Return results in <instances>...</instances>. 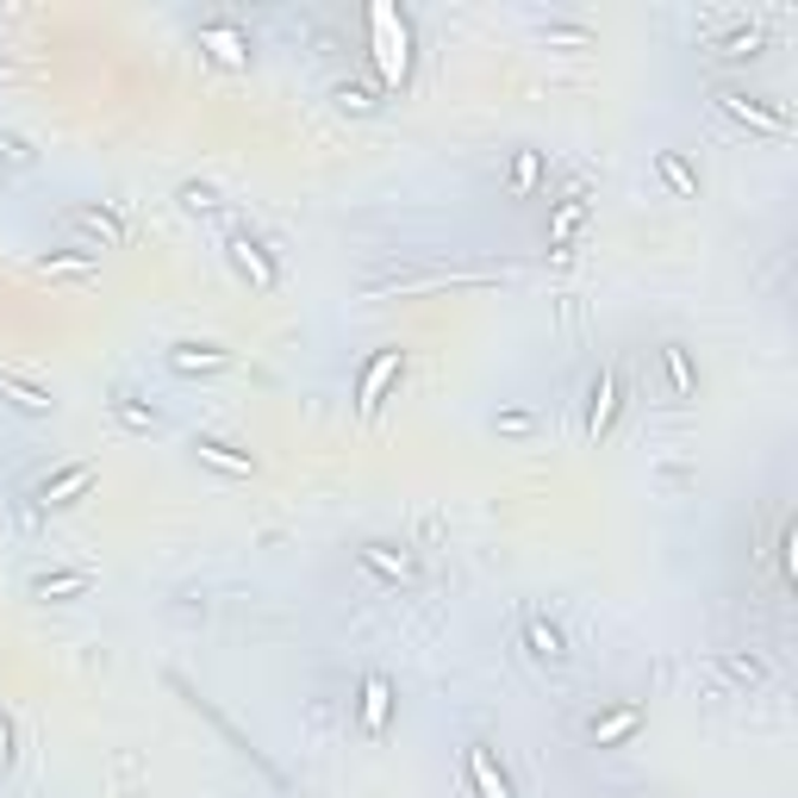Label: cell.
<instances>
[{
  "label": "cell",
  "instance_id": "obj_29",
  "mask_svg": "<svg viewBox=\"0 0 798 798\" xmlns=\"http://www.w3.org/2000/svg\"><path fill=\"white\" fill-rule=\"evenodd\" d=\"M530 424H537V419H530V412H499V430H512V437H524Z\"/></svg>",
  "mask_w": 798,
  "mask_h": 798
},
{
  "label": "cell",
  "instance_id": "obj_21",
  "mask_svg": "<svg viewBox=\"0 0 798 798\" xmlns=\"http://www.w3.org/2000/svg\"><path fill=\"white\" fill-rule=\"evenodd\" d=\"M100 256L94 249H81V256H38V274H94Z\"/></svg>",
  "mask_w": 798,
  "mask_h": 798
},
{
  "label": "cell",
  "instance_id": "obj_15",
  "mask_svg": "<svg viewBox=\"0 0 798 798\" xmlns=\"http://www.w3.org/2000/svg\"><path fill=\"white\" fill-rule=\"evenodd\" d=\"M711 50L730 56V63H743V56H761V50H768V31H761V25H730V31L711 38Z\"/></svg>",
  "mask_w": 798,
  "mask_h": 798
},
{
  "label": "cell",
  "instance_id": "obj_1",
  "mask_svg": "<svg viewBox=\"0 0 798 798\" xmlns=\"http://www.w3.org/2000/svg\"><path fill=\"white\" fill-rule=\"evenodd\" d=\"M369 38H374V69H381V81L399 88L406 69H412V25H406V13L387 7V0H374L369 7Z\"/></svg>",
  "mask_w": 798,
  "mask_h": 798
},
{
  "label": "cell",
  "instance_id": "obj_14",
  "mask_svg": "<svg viewBox=\"0 0 798 798\" xmlns=\"http://www.w3.org/2000/svg\"><path fill=\"white\" fill-rule=\"evenodd\" d=\"M362 568H374L381 580H412L419 562H412L406 549H394V543H362Z\"/></svg>",
  "mask_w": 798,
  "mask_h": 798
},
{
  "label": "cell",
  "instance_id": "obj_18",
  "mask_svg": "<svg viewBox=\"0 0 798 798\" xmlns=\"http://www.w3.org/2000/svg\"><path fill=\"white\" fill-rule=\"evenodd\" d=\"M661 369H668V387L680 399L698 394V374H693V362H686V349H680V344H661Z\"/></svg>",
  "mask_w": 798,
  "mask_h": 798
},
{
  "label": "cell",
  "instance_id": "obj_13",
  "mask_svg": "<svg viewBox=\"0 0 798 798\" xmlns=\"http://www.w3.org/2000/svg\"><path fill=\"white\" fill-rule=\"evenodd\" d=\"M612 412H618V374L605 369L593 381V406H587V437H593V443L612 430Z\"/></svg>",
  "mask_w": 798,
  "mask_h": 798
},
{
  "label": "cell",
  "instance_id": "obj_3",
  "mask_svg": "<svg viewBox=\"0 0 798 798\" xmlns=\"http://www.w3.org/2000/svg\"><path fill=\"white\" fill-rule=\"evenodd\" d=\"M718 106H723V119L748 125V131H773V138H786V131H793V119H786L780 106H761L755 94H730V88H723Z\"/></svg>",
  "mask_w": 798,
  "mask_h": 798
},
{
  "label": "cell",
  "instance_id": "obj_4",
  "mask_svg": "<svg viewBox=\"0 0 798 798\" xmlns=\"http://www.w3.org/2000/svg\"><path fill=\"white\" fill-rule=\"evenodd\" d=\"M462 773H468V786L480 798H512V780H505V768L493 761V748L487 743H468V755H462Z\"/></svg>",
  "mask_w": 798,
  "mask_h": 798
},
{
  "label": "cell",
  "instance_id": "obj_8",
  "mask_svg": "<svg viewBox=\"0 0 798 798\" xmlns=\"http://www.w3.org/2000/svg\"><path fill=\"white\" fill-rule=\"evenodd\" d=\"M0 399H7L13 412H25V419H50V412H56L50 387H31V381H20V374H0Z\"/></svg>",
  "mask_w": 798,
  "mask_h": 798
},
{
  "label": "cell",
  "instance_id": "obj_10",
  "mask_svg": "<svg viewBox=\"0 0 798 798\" xmlns=\"http://www.w3.org/2000/svg\"><path fill=\"white\" fill-rule=\"evenodd\" d=\"M387 718H394V686H387V673H369V680H362V730L381 736Z\"/></svg>",
  "mask_w": 798,
  "mask_h": 798
},
{
  "label": "cell",
  "instance_id": "obj_26",
  "mask_svg": "<svg viewBox=\"0 0 798 798\" xmlns=\"http://www.w3.org/2000/svg\"><path fill=\"white\" fill-rule=\"evenodd\" d=\"M512 188H518V194H530V188H537V156H530V150H518V156H512Z\"/></svg>",
  "mask_w": 798,
  "mask_h": 798
},
{
  "label": "cell",
  "instance_id": "obj_27",
  "mask_svg": "<svg viewBox=\"0 0 798 798\" xmlns=\"http://www.w3.org/2000/svg\"><path fill=\"white\" fill-rule=\"evenodd\" d=\"M181 206H188V213H213V206H219V194H213L206 181H188V188H181Z\"/></svg>",
  "mask_w": 798,
  "mask_h": 798
},
{
  "label": "cell",
  "instance_id": "obj_2",
  "mask_svg": "<svg viewBox=\"0 0 798 798\" xmlns=\"http://www.w3.org/2000/svg\"><path fill=\"white\" fill-rule=\"evenodd\" d=\"M399 369H406V349H374L369 362H362V381H356V406H362V419H374L381 412V399H387V387L399 381Z\"/></svg>",
  "mask_w": 798,
  "mask_h": 798
},
{
  "label": "cell",
  "instance_id": "obj_7",
  "mask_svg": "<svg viewBox=\"0 0 798 798\" xmlns=\"http://www.w3.org/2000/svg\"><path fill=\"white\" fill-rule=\"evenodd\" d=\"M69 224H75V231H88V237L106 244V249L125 244V219H119V213H106V206H69Z\"/></svg>",
  "mask_w": 798,
  "mask_h": 798
},
{
  "label": "cell",
  "instance_id": "obj_6",
  "mask_svg": "<svg viewBox=\"0 0 798 798\" xmlns=\"http://www.w3.org/2000/svg\"><path fill=\"white\" fill-rule=\"evenodd\" d=\"M224 249H231V269L249 274L256 287H274V281H281V269H274L269 256H262V244H256V237H244V231H237V237H231Z\"/></svg>",
  "mask_w": 798,
  "mask_h": 798
},
{
  "label": "cell",
  "instance_id": "obj_12",
  "mask_svg": "<svg viewBox=\"0 0 798 798\" xmlns=\"http://www.w3.org/2000/svg\"><path fill=\"white\" fill-rule=\"evenodd\" d=\"M194 455L206 462V468H219V474H256V455H244V449H231V443H219V437H194Z\"/></svg>",
  "mask_w": 798,
  "mask_h": 798
},
{
  "label": "cell",
  "instance_id": "obj_9",
  "mask_svg": "<svg viewBox=\"0 0 798 798\" xmlns=\"http://www.w3.org/2000/svg\"><path fill=\"white\" fill-rule=\"evenodd\" d=\"M200 44L213 50L224 69H244L249 63V38L237 31V25H200Z\"/></svg>",
  "mask_w": 798,
  "mask_h": 798
},
{
  "label": "cell",
  "instance_id": "obj_24",
  "mask_svg": "<svg viewBox=\"0 0 798 798\" xmlns=\"http://www.w3.org/2000/svg\"><path fill=\"white\" fill-rule=\"evenodd\" d=\"M718 668L730 673V680H743V686H761V680H768V668H761L755 655H718Z\"/></svg>",
  "mask_w": 798,
  "mask_h": 798
},
{
  "label": "cell",
  "instance_id": "obj_11",
  "mask_svg": "<svg viewBox=\"0 0 798 798\" xmlns=\"http://www.w3.org/2000/svg\"><path fill=\"white\" fill-rule=\"evenodd\" d=\"M224 362H231V349H219V344H175L169 349L175 374H219Z\"/></svg>",
  "mask_w": 798,
  "mask_h": 798
},
{
  "label": "cell",
  "instance_id": "obj_16",
  "mask_svg": "<svg viewBox=\"0 0 798 798\" xmlns=\"http://www.w3.org/2000/svg\"><path fill=\"white\" fill-rule=\"evenodd\" d=\"M88 587H94V574H81V568L38 574V580H31V598H75V593H88Z\"/></svg>",
  "mask_w": 798,
  "mask_h": 798
},
{
  "label": "cell",
  "instance_id": "obj_5",
  "mask_svg": "<svg viewBox=\"0 0 798 798\" xmlns=\"http://www.w3.org/2000/svg\"><path fill=\"white\" fill-rule=\"evenodd\" d=\"M94 487V462H69V468H56L50 480H38V505H75V499Z\"/></svg>",
  "mask_w": 798,
  "mask_h": 798
},
{
  "label": "cell",
  "instance_id": "obj_23",
  "mask_svg": "<svg viewBox=\"0 0 798 798\" xmlns=\"http://www.w3.org/2000/svg\"><path fill=\"white\" fill-rule=\"evenodd\" d=\"M580 219H587V200H568V206H562L555 219H549V244L562 249V244L574 237V231H580Z\"/></svg>",
  "mask_w": 798,
  "mask_h": 798
},
{
  "label": "cell",
  "instance_id": "obj_17",
  "mask_svg": "<svg viewBox=\"0 0 798 798\" xmlns=\"http://www.w3.org/2000/svg\"><path fill=\"white\" fill-rule=\"evenodd\" d=\"M524 648H530V661H562V655H568V648H562V630L543 623V618L524 623Z\"/></svg>",
  "mask_w": 798,
  "mask_h": 798
},
{
  "label": "cell",
  "instance_id": "obj_25",
  "mask_svg": "<svg viewBox=\"0 0 798 798\" xmlns=\"http://www.w3.org/2000/svg\"><path fill=\"white\" fill-rule=\"evenodd\" d=\"M337 106H344V113H374V94L362 81H337Z\"/></svg>",
  "mask_w": 798,
  "mask_h": 798
},
{
  "label": "cell",
  "instance_id": "obj_19",
  "mask_svg": "<svg viewBox=\"0 0 798 798\" xmlns=\"http://www.w3.org/2000/svg\"><path fill=\"white\" fill-rule=\"evenodd\" d=\"M636 723H643V711H636V705H623V711H612V718H593V743L612 748V743H623Z\"/></svg>",
  "mask_w": 798,
  "mask_h": 798
},
{
  "label": "cell",
  "instance_id": "obj_22",
  "mask_svg": "<svg viewBox=\"0 0 798 798\" xmlns=\"http://www.w3.org/2000/svg\"><path fill=\"white\" fill-rule=\"evenodd\" d=\"M113 419H119L125 430H156V412H150V406H138L131 394H113Z\"/></svg>",
  "mask_w": 798,
  "mask_h": 798
},
{
  "label": "cell",
  "instance_id": "obj_28",
  "mask_svg": "<svg viewBox=\"0 0 798 798\" xmlns=\"http://www.w3.org/2000/svg\"><path fill=\"white\" fill-rule=\"evenodd\" d=\"M780 568H786V580L798 574V530H793V524L780 530Z\"/></svg>",
  "mask_w": 798,
  "mask_h": 798
},
{
  "label": "cell",
  "instance_id": "obj_20",
  "mask_svg": "<svg viewBox=\"0 0 798 798\" xmlns=\"http://www.w3.org/2000/svg\"><path fill=\"white\" fill-rule=\"evenodd\" d=\"M655 169H661V181H668V188H673L680 200H693V194H698V175L686 169V163H680L673 150H661V156H655Z\"/></svg>",
  "mask_w": 798,
  "mask_h": 798
},
{
  "label": "cell",
  "instance_id": "obj_30",
  "mask_svg": "<svg viewBox=\"0 0 798 798\" xmlns=\"http://www.w3.org/2000/svg\"><path fill=\"white\" fill-rule=\"evenodd\" d=\"M7 761H13V723L0 718V768H7Z\"/></svg>",
  "mask_w": 798,
  "mask_h": 798
}]
</instances>
